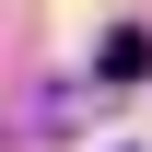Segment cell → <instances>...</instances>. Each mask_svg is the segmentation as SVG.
<instances>
[{
  "mask_svg": "<svg viewBox=\"0 0 152 152\" xmlns=\"http://www.w3.org/2000/svg\"><path fill=\"white\" fill-rule=\"evenodd\" d=\"M105 82H152V35H140V23L105 35Z\"/></svg>",
  "mask_w": 152,
  "mask_h": 152,
  "instance_id": "obj_1",
  "label": "cell"
}]
</instances>
